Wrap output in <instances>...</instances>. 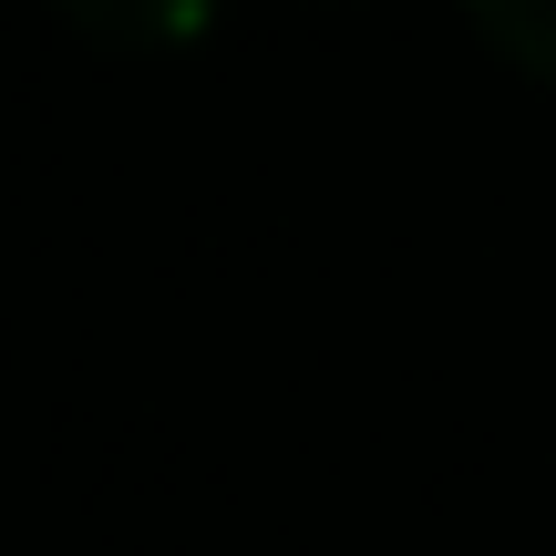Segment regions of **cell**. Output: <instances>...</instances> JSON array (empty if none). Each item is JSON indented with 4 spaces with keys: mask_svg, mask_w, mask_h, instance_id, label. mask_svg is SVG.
<instances>
[{
    "mask_svg": "<svg viewBox=\"0 0 556 556\" xmlns=\"http://www.w3.org/2000/svg\"><path fill=\"white\" fill-rule=\"evenodd\" d=\"M62 11L83 31H103V41H186L217 0H62Z\"/></svg>",
    "mask_w": 556,
    "mask_h": 556,
    "instance_id": "1",
    "label": "cell"
},
{
    "mask_svg": "<svg viewBox=\"0 0 556 556\" xmlns=\"http://www.w3.org/2000/svg\"><path fill=\"white\" fill-rule=\"evenodd\" d=\"M475 21L526 62V73H546V83H556V0H475Z\"/></svg>",
    "mask_w": 556,
    "mask_h": 556,
    "instance_id": "2",
    "label": "cell"
}]
</instances>
